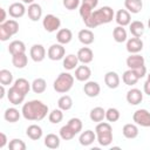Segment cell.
<instances>
[{
  "instance_id": "obj_33",
  "label": "cell",
  "mask_w": 150,
  "mask_h": 150,
  "mask_svg": "<svg viewBox=\"0 0 150 150\" xmlns=\"http://www.w3.org/2000/svg\"><path fill=\"white\" fill-rule=\"evenodd\" d=\"M138 76L136 75V73L132 70V69H128V70H125L124 73H123V75H122V81H123V83L124 84H127V86H135L137 82H138Z\"/></svg>"
},
{
  "instance_id": "obj_41",
  "label": "cell",
  "mask_w": 150,
  "mask_h": 150,
  "mask_svg": "<svg viewBox=\"0 0 150 150\" xmlns=\"http://www.w3.org/2000/svg\"><path fill=\"white\" fill-rule=\"evenodd\" d=\"M62 111H63V110H61L60 108L53 109V110L48 114V120H49V122L53 123V124L60 123V122L63 120V112H62Z\"/></svg>"
},
{
  "instance_id": "obj_38",
  "label": "cell",
  "mask_w": 150,
  "mask_h": 150,
  "mask_svg": "<svg viewBox=\"0 0 150 150\" xmlns=\"http://www.w3.org/2000/svg\"><path fill=\"white\" fill-rule=\"evenodd\" d=\"M47 89V82L42 77H38L32 82V90L35 94H42Z\"/></svg>"
},
{
  "instance_id": "obj_4",
  "label": "cell",
  "mask_w": 150,
  "mask_h": 150,
  "mask_svg": "<svg viewBox=\"0 0 150 150\" xmlns=\"http://www.w3.org/2000/svg\"><path fill=\"white\" fill-rule=\"evenodd\" d=\"M73 86H74V76L68 71L60 73L59 76L55 79V81L53 83L54 90L59 94L68 93L73 88Z\"/></svg>"
},
{
  "instance_id": "obj_17",
  "label": "cell",
  "mask_w": 150,
  "mask_h": 150,
  "mask_svg": "<svg viewBox=\"0 0 150 150\" xmlns=\"http://www.w3.org/2000/svg\"><path fill=\"white\" fill-rule=\"evenodd\" d=\"M83 91L88 97H96L101 93V87L96 81H87L83 86Z\"/></svg>"
},
{
  "instance_id": "obj_13",
  "label": "cell",
  "mask_w": 150,
  "mask_h": 150,
  "mask_svg": "<svg viewBox=\"0 0 150 150\" xmlns=\"http://www.w3.org/2000/svg\"><path fill=\"white\" fill-rule=\"evenodd\" d=\"M127 102L131 105H137L143 101V93L137 88H131L127 91Z\"/></svg>"
},
{
  "instance_id": "obj_21",
  "label": "cell",
  "mask_w": 150,
  "mask_h": 150,
  "mask_svg": "<svg viewBox=\"0 0 150 150\" xmlns=\"http://www.w3.org/2000/svg\"><path fill=\"white\" fill-rule=\"evenodd\" d=\"M77 59L82 64H88L94 59V53L89 47H82L77 52Z\"/></svg>"
},
{
  "instance_id": "obj_51",
  "label": "cell",
  "mask_w": 150,
  "mask_h": 150,
  "mask_svg": "<svg viewBox=\"0 0 150 150\" xmlns=\"http://www.w3.org/2000/svg\"><path fill=\"white\" fill-rule=\"evenodd\" d=\"M23 4H28V5H30V4H33L35 0H21Z\"/></svg>"
},
{
  "instance_id": "obj_16",
  "label": "cell",
  "mask_w": 150,
  "mask_h": 150,
  "mask_svg": "<svg viewBox=\"0 0 150 150\" xmlns=\"http://www.w3.org/2000/svg\"><path fill=\"white\" fill-rule=\"evenodd\" d=\"M75 79L80 82H87L89 81L90 76H91V69L86 66V64H82V66H77L76 69H75Z\"/></svg>"
},
{
  "instance_id": "obj_5",
  "label": "cell",
  "mask_w": 150,
  "mask_h": 150,
  "mask_svg": "<svg viewBox=\"0 0 150 150\" xmlns=\"http://www.w3.org/2000/svg\"><path fill=\"white\" fill-rule=\"evenodd\" d=\"M19 32V23L14 19H9L4 23H0V40L7 41L9 38Z\"/></svg>"
},
{
  "instance_id": "obj_53",
  "label": "cell",
  "mask_w": 150,
  "mask_h": 150,
  "mask_svg": "<svg viewBox=\"0 0 150 150\" xmlns=\"http://www.w3.org/2000/svg\"><path fill=\"white\" fill-rule=\"evenodd\" d=\"M148 27L150 28V18H149V20H148Z\"/></svg>"
},
{
  "instance_id": "obj_8",
  "label": "cell",
  "mask_w": 150,
  "mask_h": 150,
  "mask_svg": "<svg viewBox=\"0 0 150 150\" xmlns=\"http://www.w3.org/2000/svg\"><path fill=\"white\" fill-rule=\"evenodd\" d=\"M64 55H66V49H64L63 45H61V43H59V42L52 45V46L48 48V50H47V56H48V59L52 60V61L63 60Z\"/></svg>"
},
{
  "instance_id": "obj_42",
  "label": "cell",
  "mask_w": 150,
  "mask_h": 150,
  "mask_svg": "<svg viewBox=\"0 0 150 150\" xmlns=\"http://www.w3.org/2000/svg\"><path fill=\"white\" fill-rule=\"evenodd\" d=\"M0 83L4 86H9L13 83V74L8 69L0 70Z\"/></svg>"
},
{
  "instance_id": "obj_36",
  "label": "cell",
  "mask_w": 150,
  "mask_h": 150,
  "mask_svg": "<svg viewBox=\"0 0 150 150\" xmlns=\"http://www.w3.org/2000/svg\"><path fill=\"white\" fill-rule=\"evenodd\" d=\"M89 117L93 122H102L104 118H105V110L102 108V107H95L90 110L89 112Z\"/></svg>"
},
{
  "instance_id": "obj_31",
  "label": "cell",
  "mask_w": 150,
  "mask_h": 150,
  "mask_svg": "<svg viewBox=\"0 0 150 150\" xmlns=\"http://www.w3.org/2000/svg\"><path fill=\"white\" fill-rule=\"evenodd\" d=\"M79 59H77V55L75 54H68L63 57V62H62V66L66 70H73V69H76L77 64H79Z\"/></svg>"
},
{
  "instance_id": "obj_35",
  "label": "cell",
  "mask_w": 150,
  "mask_h": 150,
  "mask_svg": "<svg viewBox=\"0 0 150 150\" xmlns=\"http://www.w3.org/2000/svg\"><path fill=\"white\" fill-rule=\"evenodd\" d=\"M112 38L117 43H122V42H125L128 40V33H127L124 27L117 26L112 30Z\"/></svg>"
},
{
  "instance_id": "obj_9",
  "label": "cell",
  "mask_w": 150,
  "mask_h": 150,
  "mask_svg": "<svg viewBox=\"0 0 150 150\" xmlns=\"http://www.w3.org/2000/svg\"><path fill=\"white\" fill-rule=\"evenodd\" d=\"M97 5H98V0H82L81 5L79 7V13H80L82 20L88 18L95 11Z\"/></svg>"
},
{
  "instance_id": "obj_20",
  "label": "cell",
  "mask_w": 150,
  "mask_h": 150,
  "mask_svg": "<svg viewBox=\"0 0 150 150\" xmlns=\"http://www.w3.org/2000/svg\"><path fill=\"white\" fill-rule=\"evenodd\" d=\"M115 21L118 26H129L131 22V15L127 9H118L115 14Z\"/></svg>"
},
{
  "instance_id": "obj_50",
  "label": "cell",
  "mask_w": 150,
  "mask_h": 150,
  "mask_svg": "<svg viewBox=\"0 0 150 150\" xmlns=\"http://www.w3.org/2000/svg\"><path fill=\"white\" fill-rule=\"evenodd\" d=\"M0 93H1L0 94V98H4L5 97V86L4 84L0 86Z\"/></svg>"
},
{
  "instance_id": "obj_46",
  "label": "cell",
  "mask_w": 150,
  "mask_h": 150,
  "mask_svg": "<svg viewBox=\"0 0 150 150\" xmlns=\"http://www.w3.org/2000/svg\"><path fill=\"white\" fill-rule=\"evenodd\" d=\"M62 4L64 6V8L68 11H74L76 8H79L81 5L80 0H62Z\"/></svg>"
},
{
  "instance_id": "obj_1",
  "label": "cell",
  "mask_w": 150,
  "mask_h": 150,
  "mask_svg": "<svg viewBox=\"0 0 150 150\" xmlns=\"http://www.w3.org/2000/svg\"><path fill=\"white\" fill-rule=\"evenodd\" d=\"M48 105L40 100H32L23 103L21 112L27 121H41L48 114Z\"/></svg>"
},
{
  "instance_id": "obj_32",
  "label": "cell",
  "mask_w": 150,
  "mask_h": 150,
  "mask_svg": "<svg viewBox=\"0 0 150 150\" xmlns=\"http://www.w3.org/2000/svg\"><path fill=\"white\" fill-rule=\"evenodd\" d=\"M8 52L11 53V55H16V54L26 53V45H25V42H22L20 40H14V41H12L9 43Z\"/></svg>"
},
{
  "instance_id": "obj_43",
  "label": "cell",
  "mask_w": 150,
  "mask_h": 150,
  "mask_svg": "<svg viewBox=\"0 0 150 150\" xmlns=\"http://www.w3.org/2000/svg\"><path fill=\"white\" fill-rule=\"evenodd\" d=\"M120 116H121V112L116 108H109L105 110V120L108 122H116L120 120Z\"/></svg>"
},
{
  "instance_id": "obj_49",
  "label": "cell",
  "mask_w": 150,
  "mask_h": 150,
  "mask_svg": "<svg viewBox=\"0 0 150 150\" xmlns=\"http://www.w3.org/2000/svg\"><path fill=\"white\" fill-rule=\"evenodd\" d=\"M0 12H1V18H0V23H4L5 21H7V19H6V11H5V8H0Z\"/></svg>"
},
{
  "instance_id": "obj_3",
  "label": "cell",
  "mask_w": 150,
  "mask_h": 150,
  "mask_svg": "<svg viewBox=\"0 0 150 150\" xmlns=\"http://www.w3.org/2000/svg\"><path fill=\"white\" fill-rule=\"evenodd\" d=\"M96 141L101 146H109L112 142V128L109 122H100L95 128Z\"/></svg>"
},
{
  "instance_id": "obj_14",
  "label": "cell",
  "mask_w": 150,
  "mask_h": 150,
  "mask_svg": "<svg viewBox=\"0 0 150 150\" xmlns=\"http://www.w3.org/2000/svg\"><path fill=\"white\" fill-rule=\"evenodd\" d=\"M125 63H127V66H128L129 69H136V68H139V67L145 66V60L139 54H130L127 57Z\"/></svg>"
},
{
  "instance_id": "obj_19",
  "label": "cell",
  "mask_w": 150,
  "mask_h": 150,
  "mask_svg": "<svg viewBox=\"0 0 150 150\" xmlns=\"http://www.w3.org/2000/svg\"><path fill=\"white\" fill-rule=\"evenodd\" d=\"M96 141V132L88 129V130H84L80 134V137H79V142L81 145L83 146H89L91 145L94 142Z\"/></svg>"
},
{
  "instance_id": "obj_10",
  "label": "cell",
  "mask_w": 150,
  "mask_h": 150,
  "mask_svg": "<svg viewBox=\"0 0 150 150\" xmlns=\"http://www.w3.org/2000/svg\"><path fill=\"white\" fill-rule=\"evenodd\" d=\"M29 55H30V59L34 61V62H41L45 60L46 57V49L40 43H35L30 47L29 49Z\"/></svg>"
},
{
  "instance_id": "obj_30",
  "label": "cell",
  "mask_w": 150,
  "mask_h": 150,
  "mask_svg": "<svg viewBox=\"0 0 150 150\" xmlns=\"http://www.w3.org/2000/svg\"><path fill=\"white\" fill-rule=\"evenodd\" d=\"M21 115H22L21 111H19V110H18L16 108H14V107H11V108H7V109L5 110V112H4V118H5L7 122H9V123H15V122H18V121L20 120Z\"/></svg>"
},
{
  "instance_id": "obj_48",
  "label": "cell",
  "mask_w": 150,
  "mask_h": 150,
  "mask_svg": "<svg viewBox=\"0 0 150 150\" xmlns=\"http://www.w3.org/2000/svg\"><path fill=\"white\" fill-rule=\"evenodd\" d=\"M143 91L144 94H146L148 96H150V81H145L144 84H143Z\"/></svg>"
},
{
  "instance_id": "obj_52",
  "label": "cell",
  "mask_w": 150,
  "mask_h": 150,
  "mask_svg": "<svg viewBox=\"0 0 150 150\" xmlns=\"http://www.w3.org/2000/svg\"><path fill=\"white\" fill-rule=\"evenodd\" d=\"M146 80H148V81H150V73L146 75Z\"/></svg>"
},
{
  "instance_id": "obj_18",
  "label": "cell",
  "mask_w": 150,
  "mask_h": 150,
  "mask_svg": "<svg viewBox=\"0 0 150 150\" xmlns=\"http://www.w3.org/2000/svg\"><path fill=\"white\" fill-rule=\"evenodd\" d=\"M120 82H121V80H120V76H118V74L116 71L110 70V71L105 73V75H104V83H105V86L108 88L116 89V88H118Z\"/></svg>"
},
{
  "instance_id": "obj_22",
  "label": "cell",
  "mask_w": 150,
  "mask_h": 150,
  "mask_svg": "<svg viewBox=\"0 0 150 150\" xmlns=\"http://www.w3.org/2000/svg\"><path fill=\"white\" fill-rule=\"evenodd\" d=\"M27 14H28V18L32 21H39L41 19V16H42V7L39 4L33 2V4L28 5Z\"/></svg>"
},
{
  "instance_id": "obj_27",
  "label": "cell",
  "mask_w": 150,
  "mask_h": 150,
  "mask_svg": "<svg viewBox=\"0 0 150 150\" xmlns=\"http://www.w3.org/2000/svg\"><path fill=\"white\" fill-rule=\"evenodd\" d=\"M42 128L38 124H30L27 129H26V135L28 138H30L32 141H39L42 137Z\"/></svg>"
},
{
  "instance_id": "obj_29",
  "label": "cell",
  "mask_w": 150,
  "mask_h": 150,
  "mask_svg": "<svg viewBox=\"0 0 150 150\" xmlns=\"http://www.w3.org/2000/svg\"><path fill=\"white\" fill-rule=\"evenodd\" d=\"M13 87L15 89H18L20 93H22L23 95H27L29 93V90L32 89V83H29L28 80H26L23 77H19L14 81Z\"/></svg>"
},
{
  "instance_id": "obj_7",
  "label": "cell",
  "mask_w": 150,
  "mask_h": 150,
  "mask_svg": "<svg viewBox=\"0 0 150 150\" xmlns=\"http://www.w3.org/2000/svg\"><path fill=\"white\" fill-rule=\"evenodd\" d=\"M132 121L143 128L150 127V111L146 109H137L132 115Z\"/></svg>"
},
{
  "instance_id": "obj_28",
  "label": "cell",
  "mask_w": 150,
  "mask_h": 150,
  "mask_svg": "<svg viewBox=\"0 0 150 150\" xmlns=\"http://www.w3.org/2000/svg\"><path fill=\"white\" fill-rule=\"evenodd\" d=\"M73 39V33L68 28H61L56 33V41L61 45H67Z\"/></svg>"
},
{
  "instance_id": "obj_44",
  "label": "cell",
  "mask_w": 150,
  "mask_h": 150,
  "mask_svg": "<svg viewBox=\"0 0 150 150\" xmlns=\"http://www.w3.org/2000/svg\"><path fill=\"white\" fill-rule=\"evenodd\" d=\"M67 124L74 130V132H75L76 135L80 134V132L82 131V127H83V124H82V121H81L80 118H77V117H73V118H70V120L68 121Z\"/></svg>"
},
{
  "instance_id": "obj_23",
  "label": "cell",
  "mask_w": 150,
  "mask_h": 150,
  "mask_svg": "<svg viewBox=\"0 0 150 150\" xmlns=\"http://www.w3.org/2000/svg\"><path fill=\"white\" fill-rule=\"evenodd\" d=\"M138 127L136 123H127L123 125V129H122V134L125 138L128 139H134L138 136Z\"/></svg>"
},
{
  "instance_id": "obj_25",
  "label": "cell",
  "mask_w": 150,
  "mask_h": 150,
  "mask_svg": "<svg viewBox=\"0 0 150 150\" xmlns=\"http://www.w3.org/2000/svg\"><path fill=\"white\" fill-rule=\"evenodd\" d=\"M124 7L130 14H137L143 8L142 0H124Z\"/></svg>"
},
{
  "instance_id": "obj_47",
  "label": "cell",
  "mask_w": 150,
  "mask_h": 150,
  "mask_svg": "<svg viewBox=\"0 0 150 150\" xmlns=\"http://www.w3.org/2000/svg\"><path fill=\"white\" fill-rule=\"evenodd\" d=\"M7 144V136L5 132H0V149H4Z\"/></svg>"
},
{
  "instance_id": "obj_12",
  "label": "cell",
  "mask_w": 150,
  "mask_h": 150,
  "mask_svg": "<svg viewBox=\"0 0 150 150\" xmlns=\"http://www.w3.org/2000/svg\"><path fill=\"white\" fill-rule=\"evenodd\" d=\"M26 12H27V8L25 7L23 2H13L12 5H9V8H8V14L13 19L22 18L26 14Z\"/></svg>"
},
{
  "instance_id": "obj_6",
  "label": "cell",
  "mask_w": 150,
  "mask_h": 150,
  "mask_svg": "<svg viewBox=\"0 0 150 150\" xmlns=\"http://www.w3.org/2000/svg\"><path fill=\"white\" fill-rule=\"evenodd\" d=\"M42 26L45 28L46 32L48 33H53L60 29L61 27V20L54 15V14H47L43 19H42Z\"/></svg>"
},
{
  "instance_id": "obj_37",
  "label": "cell",
  "mask_w": 150,
  "mask_h": 150,
  "mask_svg": "<svg viewBox=\"0 0 150 150\" xmlns=\"http://www.w3.org/2000/svg\"><path fill=\"white\" fill-rule=\"evenodd\" d=\"M12 63H13V66L15 68H19V69L25 68L27 66V63H28V57H27L26 53L12 55Z\"/></svg>"
},
{
  "instance_id": "obj_45",
  "label": "cell",
  "mask_w": 150,
  "mask_h": 150,
  "mask_svg": "<svg viewBox=\"0 0 150 150\" xmlns=\"http://www.w3.org/2000/svg\"><path fill=\"white\" fill-rule=\"evenodd\" d=\"M8 148L11 150H26V143L20 138H13L8 143Z\"/></svg>"
},
{
  "instance_id": "obj_2",
  "label": "cell",
  "mask_w": 150,
  "mask_h": 150,
  "mask_svg": "<svg viewBox=\"0 0 150 150\" xmlns=\"http://www.w3.org/2000/svg\"><path fill=\"white\" fill-rule=\"evenodd\" d=\"M114 18V9L109 6H103L98 9H95L88 18L83 19V22L87 26V28H96L97 26L111 22Z\"/></svg>"
},
{
  "instance_id": "obj_39",
  "label": "cell",
  "mask_w": 150,
  "mask_h": 150,
  "mask_svg": "<svg viewBox=\"0 0 150 150\" xmlns=\"http://www.w3.org/2000/svg\"><path fill=\"white\" fill-rule=\"evenodd\" d=\"M57 107L61 110H63V111H67V110L71 109V107H73V98L69 95H62L57 100Z\"/></svg>"
},
{
  "instance_id": "obj_15",
  "label": "cell",
  "mask_w": 150,
  "mask_h": 150,
  "mask_svg": "<svg viewBox=\"0 0 150 150\" xmlns=\"http://www.w3.org/2000/svg\"><path fill=\"white\" fill-rule=\"evenodd\" d=\"M25 97H26V95H23L22 93H20V91H19L18 89H15L13 86L8 89L7 98H8V101H9L13 105H19V104L23 103Z\"/></svg>"
},
{
  "instance_id": "obj_40",
  "label": "cell",
  "mask_w": 150,
  "mask_h": 150,
  "mask_svg": "<svg viewBox=\"0 0 150 150\" xmlns=\"http://www.w3.org/2000/svg\"><path fill=\"white\" fill-rule=\"evenodd\" d=\"M59 134H60V137H61L63 141H70V139H73V138L75 137V135H76V134L74 132V130H73L68 124L61 127L60 130H59Z\"/></svg>"
},
{
  "instance_id": "obj_11",
  "label": "cell",
  "mask_w": 150,
  "mask_h": 150,
  "mask_svg": "<svg viewBox=\"0 0 150 150\" xmlns=\"http://www.w3.org/2000/svg\"><path fill=\"white\" fill-rule=\"evenodd\" d=\"M143 41L141 40V38H130L127 40V45H125V48L128 50V53L130 54H138L139 52H142L143 49Z\"/></svg>"
},
{
  "instance_id": "obj_34",
  "label": "cell",
  "mask_w": 150,
  "mask_h": 150,
  "mask_svg": "<svg viewBox=\"0 0 150 150\" xmlns=\"http://www.w3.org/2000/svg\"><path fill=\"white\" fill-rule=\"evenodd\" d=\"M60 136L55 135V134H48L46 137H45V145L48 148V149H57L60 148V144H61V141H60Z\"/></svg>"
},
{
  "instance_id": "obj_26",
  "label": "cell",
  "mask_w": 150,
  "mask_h": 150,
  "mask_svg": "<svg viewBox=\"0 0 150 150\" xmlns=\"http://www.w3.org/2000/svg\"><path fill=\"white\" fill-rule=\"evenodd\" d=\"M129 30L131 33L132 36L135 38H141L143 34H144V30H145V26L142 21H138V20H135V21H131L130 25H129Z\"/></svg>"
},
{
  "instance_id": "obj_24",
  "label": "cell",
  "mask_w": 150,
  "mask_h": 150,
  "mask_svg": "<svg viewBox=\"0 0 150 150\" xmlns=\"http://www.w3.org/2000/svg\"><path fill=\"white\" fill-rule=\"evenodd\" d=\"M77 38H79V41L84 45V46H89L94 42L95 40V36H94V33L88 29V28H84V29H81L77 34Z\"/></svg>"
}]
</instances>
